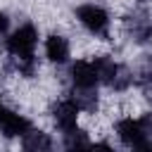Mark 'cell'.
Masks as SVG:
<instances>
[{
	"instance_id": "6da1fadb",
	"label": "cell",
	"mask_w": 152,
	"mask_h": 152,
	"mask_svg": "<svg viewBox=\"0 0 152 152\" xmlns=\"http://www.w3.org/2000/svg\"><path fill=\"white\" fill-rule=\"evenodd\" d=\"M36 43H38V31L33 24H21L5 40V48L10 52V66L17 74H21V76L36 74V57H33Z\"/></svg>"
},
{
	"instance_id": "7a4b0ae2",
	"label": "cell",
	"mask_w": 152,
	"mask_h": 152,
	"mask_svg": "<svg viewBox=\"0 0 152 152\" xmlns=\"http://www.w3.org/2000/svg\"><path fill=\"white\" fill-rule=\"evenodd\" d=\"M76 19L93 33V36H107V31H109V14L100 7V5H95V2H86V5H78L76 7Z\"/></svg>"
},
{
	"instance_id": "3957f363",
	"label": "cell",
	"mask_w": 152,
	"mask_h": 152,
	"mask_svg": "<svg viewBox=\"0 0 152 152\" xmlns=\"http://www.w3.org/2000/svg\"><path fill=\"white\" fill-rule=\"evenodd\" d=\"M78 112H81V109L76 107V102H74L71 97L59 100V102L55 104L52 119H55V126L62 131V135L69 133V131H74V128H78Z\"/></svg>"
},
{
	"instance_id": "277c9868",
	"label": "cell",
	"mask_w": 152,
	"mask_h": 152,
	"mask_svg": "<svg viewBox=\"0 0 152 152\" xmlns=\"http://www.w3.org/2000/svg\"><path fill=\"white\" fill-rule=\"evenodd\" d=\"M126 28H128V33L135 43H147L152 38V19L142 7L126 19Z\"/></svg>"
},
{
	"instance_id": "5b68a950",
	"label": "cell",
	"mask_w": 152,
	"mask_h": 152,
	"mask_svg": "<svg viewBox=\"0 0 152 152\" xmlns=\"http://www.w3.org/2000/svg\"><path fill=\"white\" fill-rule=\"evenodd\" d=\"M28 128H31V121H28L26 116H21V114H17V112H12V109L0 107V131H2L7 138H14V135L21 138Z\"/></svg>"
},
{
	"instance_id": "8992f818",
	"label": "cell",
	"mask_w": 152,
	"mask_h": 152,
	"mask_svg": "<svg viewBox=\"0 0 152 152\" xmlns=\"http://www.w3.org/2000/svg\"><path fill=\"white\" fill-rule=\"evenodd\" d=\"M45 55H48L50 62H55V64H64V62L69 59V55H71L69 40H66L64 36H59V33H52V36L45 40Z\"/></svg>"
},
{
	"instance_id": "52a82bcc",
	"label": "cell",
	"mask_w": 152,
	"mask_h": 152,
	"mask_svg": "<svg viewBox=\"0 0 152 152\" xmlns=\"http://www.w3.org/2000/svg\"><path fill=\"white\" fill-rule=\"evenodd\" d=\"M81 112H95L97 107V86H71L69 95Z\"/></svg>"
},
{
	"instance_id": "ba28073f",
	"label": "cell",
	"mask_w": 152,
	"mask_h": 152,
	"mask_svg": "<svg viewBox=\"0 0 152 152\" xmlns=\"http://www.w3.org/2000/svg\"><path fill=\"white\" fill-rule=\"evenodd\" d=\"M69 76H71V86H97L100 83L93 62H83V59H78L76 64H71Z\"/></svg>"
},
{
	"instance_id": "9c48e42d",
	"label": "cell",
	"mask_w": 152,
	"mask_h": 152,
	"mask_svg": "<svg viewBox=\"0 0 152 152\" xmlns=\"http://www.w3.org/2000/svg\"><path fill=\"white\" fill-rule=\"evenodd\" d=\"M93 66H95L97 81L112 88V86H114V81H116V74H119L121 64H116L112 57H95V59H93Z\"/></svg>"
},
{
	"instance_id": "30bf717a",
	"label": "cell",
	"mask_w": 152,
	"mask_h": 152,
	"mask_svg": "<svg viewBox=\"0 0 152 152\" xmlns=\"http://www.w3.org/2000/svg\"><path fill=\"white\" fill-rule=\"evenodd\" d=\"M21 147L24 150H50L52 147V140L48 138V133L36 131V128H28L21 135Z\"/></svg>"
},
{
	"instance_id": "8fae6325",
	"label": "cell",
	"mask_w": 152,
	"mask_h": 152,
	"mask_svg": "<svg viewBox=\"0 0 152 152\" xmlns=\"http://www.w3.org/2000/svg\"><path fill=\"white\" fill-rule=\"evenodd\" d=\"M90 145H93L90 138L81 128H74V131L64 133V147H69V150H74V147H90Z\"/></svg>"
},
{
	"instance_id": "7c38bea8",
	"label": "cell",
	"mask_w": 152,
	"mask_h": 152,
	"mask_svg": "<svg viewBox=\"0 0 152 152\" xmlns=\"http://www.w3.org/2000/svg\"><path fill=\"white\" fill-rule=\"evenodd\" d=\"M7 28H10V19H7L5 12H0V38L7 33Z\"/></svg>"
},
{
	"instance_id": "4fadbf2b",
	"label": "cell",
	"mask_w": 152,
	"mask_h": 152,
	"mask_svg": "<svg viewBox=\"0 0 152 152\" xmlns=\"http://www.w3.org/2000/svg\"><path fill=\"white\" fill-rule=\"evenodd\" d=\"M135 2H138L140 7H145V5H152V0H135Z\"/></svg>"
},
{
	"instance_id": "5bb4252c",
	"label": "cell",
	"mask_w": 152,
	"mask_h": 152,
	"mask_svg": "<svg viewBox=\"0 0 152 152\" xmlns=\"http://www.w3.org/2000/svg\"><path fill=\"white\" fill-rule=\"evenodd\" d=\"M0 107H2V100H0Z\"/></svg>"
}]
</instances>
